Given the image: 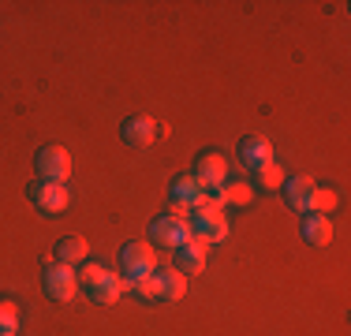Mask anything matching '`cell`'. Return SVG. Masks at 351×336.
Returning a JSON list of instances; mask_svg holds the SVG:
<instances>
[{"label": "cell", "mask_w": 351, "mask_h": 336, "mask_svg": "<svg viewBox=\"0 0 351 336\" xmlns=\"http://www.w3.org/2000/svg\"><path fill=\"white\" fill-rule=\"evenodd\" d=\"M79 288L86 291V299L108 307V302H116L123 291H131V276H116V273H108L101 262H90L86 258L79 269Z\"/></svg>", "instance_id": "obj_1"}, {"label": "cell", "mask_w": 351, "mask_h": 336, "mask_svg": "<svg viewBox=\"0 0 351 336\" xmlns=\"http://www.w3.org/2000/svg\"><path fill=\"white\" fill-rule=\"evenodd\" d=\"M187 224H191V235H195L198 243H206V247H217V243L228 239V217H224L221 209L198 206V209H191Z\"/></svg>", "instance_id": "obj_2"}, {"label": "cell", "mask_w": 351, "mask_h": 336, "mask_svg": "<svg viewBox=\"0 0 351 336\" xmlns=\"http://www.w3.org/2000/svg\"><path fill=\"white\" fill-rule=\"evenodd\" d=\"M41 284H45V296L56 299V302H71L75 296H79V273H75L71 265H60V262L45 265Z\"/></svg>", "instance_id": "obj_3"}, {"label": "cell", "mask_w": 351, "mask_h": 336, "mask_svg": "<svg viewBox=\"0 0 351 336\" xmlns=\"http://www.w3.org/2000/svg\"><path fill=\"white\" fill-rule=\"evenodd\" d=\"M34 168H38V180H45V183H68L71 154L64 146H41L34 157Z\"/></svg>", "instance_id": "obj_4"}, {"label": "cell", "mask_w": 351, "mask_h": 336, "mask_svg": "<svg viewBox=\"0 0 351 336\" xmlns=\"http://www.w3.org/2000/svg\"><path fill=\"white\" fill-rule=\"evenodd\" d=\"M120 269H123V276H149V273H157V250L149 247L146 239H135V243H128L123 247V254H120Z\"/></svg>", "instance_id": "obj_5"}, {"label": "cell", "mask_w": 351, "mask_h": 336, "mask_svg": "<svg viewBox=\"0 0 351 336\" xmlns=\"http://www.w3.org/2000/svg\"><path fill=\"white\" fill-rule=\"evenodd\" d=\"M191 239V224L183 221V217H172V213H161L154 224H149V243H157V247H180V243Z\"/></svg>", "instance_id": "obj_6"}, {"label": "cell", "mask_w": 351, "mask_h": 336, "mask_svg": "<svg viewBox=\"0 0 351 336\" xmlns=\"http://www.w3.org/2000/svg\"><path fill=\"white\" fill-rule=\"evenodd\" d=\"M30 202L41 209V213H64L68 209V183H45V180H38V183H30Z\"/></svg>", "instance_id": "obj_7"}, {"label": "cell", "mask_w": 351, "mask_h": 336, "mask_svg": "<svg viewBox=\"0 0 351 336\" xmlns=\"http://www.w3.org/2000/svg\"><path fill=\"white\" fill-rule=\"evenodd\" d=\"M191 176H195V180L202 183L206 191H210V187H221V183L228 180V161H224L217 149H206V154H198L195 172H191Z\"/></svg>", "instance_id": "obj_8"}, {"label": "cell", "mask_w": 351, "mask_h": 336, "mask_svg": "<svg viewBox=\"0 0 351 336\" xmlns=\"http://www.w3.org/2000/svg\"><path fill=\"white\" fill-rule=\"evenodd\" d=\"M317 187V183L311 180V176H284V187L280 195L284 202H288L295 213H306V206H311V191Z\"/></svg>", "instance_id": "obj_9"}, {"label": "cell", "mask_w": 351, "mask_h": 336, "mask_svg": "<svg viewBox=\"0 0 351 336\" xmlns=\"http://www.w3.org/2000/svg\"><path fill=\"white\" fill-rule=\"evenodd\" d=\"M120 131H123V142H128V146H135V149L154 146V139H157V123L149 120V116H128Z\"/></svg>", "instance_id": "obj_10"}, {"label": "cell", "mask_w": 351, "mask_h": 336, "mask_svg": "<svg viewBox=\"0 0 351 336\" xmlns=\"http://www.w3.org/2000/svg\"><path fill=\"white\" fill-rule=\"evenodd\" d=\"M239 161H243L250 172L262 168V165H269L273 161V142L262 139V134H247V139L239 142Z\"/></svg>", "instance_id": "obj_11"}, {"label": "cell", "mask_w": 351, "mask_h": 336, "mask_svg": "<svg viewBox=\"0 0 351 336\" xmlns=\"http://www.w3.org/2000/svg\"><path fill=\"white\" fill-rule=\"evenodd\" d=\"M206 243H198L195 235H191L187 243H180L176 247V269H180L183 276H191V273H202V265H206Z\"/></svg>", "instance_id": "obj_12"}, {"label": "cell", "mask_w": 351, "mask_h": 336, "mask_svg": "<svg viewBox=\"0 0 351 336\" xmlns=\"http://www.w3.org/2000/svg\"><path fill=\"white\" fill-rule=\"evenodd\" d=\"M206 198V187L195 180V176H176L172 180V202L183 209H198Z\"/></svg>", "instance_id": "obj_13"}, {"label": "cell", "mask_w": 351, "mask_h": 336, "mask_svg": "<svg viewBox=\"0 0 351 336\" xmlns=\"http://www.w3.org/2000/svg\"><path fill=\"white\" fill-rule=\"evenodd\" d=\"M299 232H303V239L311 243V247H329L332 239V221L322 213H306L303 224H299Z\"/></svg>", "instance_id": "obj_14"}, {"label": "cell", "mask_w": 351, "mask_h": 336, "mask_svg": "<svg viewBox=\"0 0 351 336\" xmlns=\"http://www.w3.org/2000/svg\"><path fill=\"white\" fill-rule=\"evenodd\" d=\"M56 262H60V265H82V262H86V258H90V247H86V239H82V235H64V239L60 243H56Z\"/></svg>", "instance_id": "obj_15"}, {"label": "cell", "mask_w": 351, "mask_h": 336, "mask_svg": "<svg viewBox=\"0 0 351 336\" xmlns=\"http://www.w3.org/2000/svg\"><path fill=\"white\" fill-rule=\"evenodd\" d=\"M187 296V276L180 269H157V299H183Z\"/></svg>", "instance_id": "obj_16"}, {"label": "cell", "mask_w": 351, "mask_h": 336, "mask_svg": "<svg viewBox=\"0 0 351 336\" xmlns=\"http://www.w3.org/2000/svg\"><path fill=\"white\" fill-rule=\"evenodd\" d=\"M247 183H250L254 191H280V187H284V172H280V165H277V161H269V165L254 168Z\"/></svg>", "instance_id": "obj_17"}, {"label": "cell", "mask_w": 351, "mask_h": 336, "mask_svg": "<svg viewBox=\"0 0 351 336\" xmlns=\"http://www.w3.org/2000/svg\"><path fill=\"white\" fill-rule=\"evenodd\" d=\"M221 195H224V206H247V202L254 198V187H250L247 180H224Z\"/></svg>", "instance_id": "obj_18"}, {"label": "cell", "mask_w": 351, "mask_h": 336, "mask_svg": "<svg viewBox=\"0 0 351 336\" xmlns=\"http://www.w3.org/2000/svg\"><path fill=\"white\" fill-rule=\"evenodd\" d=\"M332 209H337V191H332V187H314V191H311V206H306V213L329 217Z\"/></svg>", "instance_id": "obj_19"}, {"label": "cell", "mask_w": 351, "mask_h": 336, "mask_svg": "<svg viewBox=\"0 0 351 336\" xmlns=\"http://www.w3.org/2000/svg\"><path fill=\"white\" fill-rule=\"evenodd\" d=\"M0 336H19V307L12 299H0Z\"/></svg>", "instance_id": "obj_20"}, {"label": "cell", "mask_w": 351, "mask_h": 336, "mask_svg": "<svg viewBox=\"0 0 351 336\" xmlns=\"http://www.w3.org/2000/svg\"><path fill=\"white\" fill-rule=\"evenodd\" d=\"M131 291H138L142 299H157V273L135 276V280H131Z\"/></svg>", "instance_id": "obj_21"}]
</instances>
